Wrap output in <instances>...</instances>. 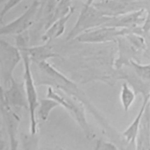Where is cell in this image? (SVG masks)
Masks as SVG:
<instances>
[{
    "label": "cell",
    "instance_id": "obj_1",
    "mask_svg": "<svg viewBox=\"0 0 150 150\" xmlns=\"http://www.w3.org/2000/svg\"><path fill=\"white\" fill-rule=\"evenodd\" d=\"M39 70V80L37 85H47L74 97L84 105L91 107L86 95L71 80L57 70L47 61L36 64Z\"/></svg>",
    "mask_w": 150,
    "mask_h": 150
},
{
    "label": "cell",
    "instance_id": "obj_2",
    "mask_svg": "<svg viewBox=\"0 0 150 150\" xmlns=\"http://www.w3.org/2000/svg\"><path fill=\"white\" fill-rule=\"evenodd\" d=\"M46 97L56 101L59 105L70 113L88 139H90L94 137V134L86 119L83 107L84 105L81 101L51 86H49L47 89Z\"/></svg>",
    "mask_w": 150,
    "mask_h": 150
},
{
    "label": "cell",
    "instance_id": "obj_3",
    "mask_svg": "<svg viewBox=\"0 0 150 150\" xmlns=\"http://www.w3.org/2000/svg\"><path fill=\"white\" fill-rule=\"evenodd\" d=\"M111 18L104 15L93 4H84L74 25L66 36V40H74L87 30L104 26Z\"/></svg>",
    "mask_w": 150,
    "mask_h": 150
},
{
    "label": "cell",
    "instance_id": "obj_4",
    "mask_svg": "<svg viewBox=\"0 0 150 150\" xmlns=\"http://www.w3.org/2000/svg\"><path fill=\"white\" fill-rule=\"evenodd\" d=\"M20 50L22 56L24 67L23 83L29 105L30 134L31 136H35L38 132V123L36 118V112L39 104V100L36 90V83L31 69L32 61L26 52L21 49Z\"/></svg>",
    "mask_w": 150,
    "mask_h": 150
},
{
    "label": "cell",
    "instance_id": "obj_5",
    "mask_svg": "<svg viewBox=\"0 0 150 150\" xmlns=\"http://www.w3.org/2000/svg\"><path fill=\"white\" fill-rule=\"evenodd\" d=\"M22 56L20 49L5 40H0V74L4 88L8 87L14 79L13 72Z\"/></svg>",
    "mask_w": 150,
    "mask_h": 150
},
{
    "label": "cell",
    "instance_id": "obj_6",
    "mask_svg": "<svg viewBox=\"0 0 150 150\" xmlns=\"http://www.w3.org/2000/svg\"><path fill=\"white\" fill-rule=\"evenodd\" d=\"M41 0H34L29 8L19 17L1 26V36L18 35L28 31L36 22Z\"/></svg>",
    "mask_w": 150,
    "mask_h": 150
},
{
    "label": "cell",
    "instance_id": "obj_7",
    "mask_svg": "<svg viewBox=\"0 0 150 150\" xmlns=\"http://www.w3.org/2000/svg\"><path fill=\"white\" fill-rule=\"evenodd\" d=\"M126 33V29L101 26L83 32L74 40L85 43H101L115 41Z\"/></svg>",
    "mask_w": 150,
    "mask_h": 150
},
{
    "label": "cell",
    "instance_id": "obj_8",
    "mask_svg": "<svg viewBox=\"0 0 150 150\" xmlns=\"http://www.w3.org/2000/svg\"><path fill=\"white\" fill-rule=\"evenodd\" d=\"M93 5L104 15L113 17L144 9L138 0H100Z\"/></svg>",
    "mask_w": 150,
    "mask_h": 150
},
{
    "label": "cell",
    "instance_id": "obj_9",
    "mask_svg": "<svg viewBox=\"0 0 150 150\" xmlns=\"http://www.w3.org/2000/svg\"><path fill=\"white\" fill-rule=\"evenodd\" d=\"M16 110L1 97V115L5 129L9 137L11 149H18L19 144L18 133L21 122V117Z\"/></svg>",
    "mask_w": 150,
    "mask_h": 150
},
{
    "label": "cell",
    "instance_id": "obj_10",
    "mask_svg": "<svg viewBox=\"0 0 150 150\" xmlns=\"http://www.w3.org/2000/svg\"><path fill=\"white\" fill-rule=\"evenodd\" d=\"M1 97L11 107L15 109L24 108L29 110L24 83H20L12 79L8 87L1 86Z\"/></svg>",
    "mask_w": 150,
    "mask_h": 150
},
{
    "label": "cell",
    "instance_id": "obj_11",
    "mask_svg": "<svg viewBox=\"0 0 150 150\" xmlns=\"http://www.w3.org/2000/svg\"><path fill=\"white\" fill-rule=\"evenodd\" d=\"M145 12L144 9H141L122 15L111 17L104 26L118 29H132L140 26L144 24L146 19V15H144Z\"/></svg>",
    "mask_w": 150,
    "mask_h": 150
},
{
    "label": "cell",
    "instance_id": "obj_12",
    "mask_svg": "<svg viewBox=\"0 0 150 150\" xmlns=\"http://www.w3.org/2000/svg\"><path fill=\"white\" fill-rule=\"evenodd\" d=\"M50 43H43L42 45L35 46L25 45L17 47L19 49L26 52L30 60L36 64L41 62H46L50 59L62 58L59 54L53 51Z\"/></svg>",
    "mask_w": 150,
    "mask_h": 150
},
{
    "label": "cell",
    "instance_id": "obj_13",
    "mask_svg": "<svg viewBox=\"0 0 150 150\" xmlns=\"http://www.w3.org/2000/svg\"><path fill=\"white\" fill-rule=\"evenodd\" d=\"M135 149L150 150V105L149 101L141 120L135 141Z\"/></svg>",
    "mask_w": 150,
    "mask_h": 150
},
{
    "label": "cell",
    "instance_id": "obj_14",
    "mask_svg": "<svg viewBox=\"0 0 150 150\" xmlns=\"http://www.w3.org/2000/svg\"><path fill=\"white\" fill-rule=\"evenodd\" d=\"M143 101L140 107L139 111L137 113L135 118L129 125L122 132V137L124 138L125 142L129 145H134L135 146V141L137 136L138 134L141 120L142 118V114L146 107L147 103L149 101V95L143 97Z\"/></svg>",
    "mask_w": 150,
    "mask_h": 150
},
{
    "label": "cell",
    "instance_id": "obj_15",
    "mask_svg": "<svg viewBox=\"0 0 150 150\" xmlns=\"http://www.w3.org/2000/svg\"><path fill=\"white\" fill-rule=\"evenodd\" d=\"M75 9L66 16L55 21L45 32L42 36L43 43H50L53 40L62 36L65 30L66 25Z\"/></svg>",
    "mask_w": 150,
    "mask_h": 150
},
{
    "label": "cell",
    "instance_id": "obj_16",
    "mask_svg": "<svg viewBox=\"0 0 150 150\" xmlns=\"http://www.w3.org/2000/svg\"><path fill=\"white\" fill-rule=\"evenodd\" d=\"M136 95L135 90L127 82H124L122 84L120 98L122 108L125 112L128 111L133 104Z\"/></svg>",
    "mask_w": 150,
    "mask_h": 150
},
{
    "label": "cell",
    "instance_id": "obj_17",
    "mask_svg": "<svg viewBox=\"0 0 150 150\" xmlns=\"http://www.w3.org/2000/svg\"><path fill=\"white\" fill-rule=\"evenodd\" d=\"M59 106V103L54 100L47 97L39 100V104L37 109L38 116L43 121H46L51 111L56 107Z\"/></svg>",
    "mask_w": 150,
    "mask_h": 150
},
{
    "label": "cell",
    "instance_id": "obj_18",
    "mask_svg": "<svg viewBox=\"0 0 150 150\" xmlns=\"http://www.w3.org/2000/svg\"><path fill=\"white\" fill-rule=\"evenodd\" d=\"M128 66L139 79L145 83L150 85V63L142 64L135 60H131Z\"/></svg>",
    "mask_w": 150,
    "mask_h": 150
},
{
    "label": "cell",
    "instance_id": "obj_19",
    "mask_svg": "<svg viewBox=\"0 0 150 150\" xmlns=\"http://www.w3.org/2000/svg\"><path fill=\"white\" fill-rule=\"evenodd\" d=\"M71 1L72 0H56L52 23L57 19L66 16L71 11L75 9L74 6L71 5Z\"/></svg>",
    "mask_w": 150,
    "mask_h": 150
},
{
    "label": "cell",
    "instance_id": "obj_20",
    "mask_svg": "<svg viewBox=\"0 0 150 150\" xmlns=\"http://www.w3.org/2000/svg\"><path fill=\"white\" fill-rule=\"evenodd\" d=\"M23 0H8L4 4L2 9H1L0 13L1 20L2 21L3 17L5 16L9 11H10L12 8H13L16 6H17Z\"/></svg>",
    "mask_w": 150,
    "mask_h": 150
},
{
    "label": "cell",
    "instance_id": "obj_21",
    "mask_svg": "<svg viewBox=\"0 0 150 150\" xmlns=\"http://www.w3.org/2000/svg\"><path fill=\"white\" fill-rule=\"evenodd\" d=\"M96 149H118V146L112 142L106 141L103 139L97 141Z\"/></svg>",
    "mask_w": 150,
    "mask_h": 150
},
{
    "label": "cell",
    "instance_id": "obj_22",
    "mask_svg": "<svg viewBox=\"0 0 150 150\" xmlns=\"http://www.w3.org/2000/svg\"><path fill=\"white\" fill-rule=\"evenodd\" d=\"M79 1H81V2H83V4H84L92 5L94 2L95 0H79Z\"/></svg>",
    "mask_w": 150,
    "mask_h": 150
},
{
    "label": "cell",
    "instance_id": "obj_23",
    "mask_svg": "<svg viewBox=\"0 0 150 150\" xmlns=\"http://www.w3.org/2000/svg\"><path fill=\"white\" fill-rule=\"evenodd\" d=\"M149 103L150 105V92H149Z\"/></svg>",
    "mask_w": 150,
    "mask_h": 150
}]
</instances>
